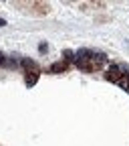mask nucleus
Masks as SVG:
<instances>
[{
    "label": "nucleus",
    "instance_id": "nucleus-1",
    "mask_svg": "<svg viewBox=\"0 0 129 146\" xmlns=\"http://www.w3.org/2000/svg\"><path fill=\"white\" fill-rule=\"evenodd\" d=\"M121 71H123L121 65H111V67L107 69V79L113 81V83H121L123 81V75H125V73H121Z\"/></svg>",
    "mask_w": 129,
    "mask_h": 146
},
{
    "label": "nucleus",
    "instance_id": "nucleus-2",
    "mask_svg": "<svg viewBox=\"0 0 129 146\" xmlns=\"http://www.w3.org/2000/svg\"><path fill=\"white\" fill-rule=\"evenodd\" d=\"M65 69H67V63H65V61H59V63H54V65L48 67L50 73H59V71H65Z\"/></svg>",
    "mask_w": 129,
    "mask_h": 146
},
{
    "label": "nucleus",
    "instance_id": "nucleus-3",
    "mask_svg": "<svg viewBox=\"0 0 129 146\" xmlns=\"http://www.w3.org/2000/svg\"><path fill=\"white\" fill-rule=\"evenodd\" d=\"M22 65H24V67H32V69H34V63H32L30 59H22Z\"/></svg>",
    "mask_w": 129,
    "mask_h": 146
},
{
    "label": "nucleus",
    "instance_id": "nucleus-4",
    "mask_svg": "<svg viewBox=\"0 0 129 146\" xmlns=\"http://www.w3.org/2000/svg\"><path fill=\"white\" fill-rule=\"evenodd\" d=\"M34 81H36V75H28V77H26V83H28V85L34 83Z\"/></svg>",
    "mask_w": 129,
    "mask_h": 146
},
{
    "label": "nucleus",
    "instance_id": "nucleus-5",
    "mask_svg": "<svg viewBox=\"0 0 129 146\" xmlns=\"http://www.w3.org/2000/svg\"><path fill=\"white\" fill-rule=\"evenodd\" d=\"M63 57H65V59H73V51H65Z\"/></svg>",
    "mask_w": 129,
    "mask_h": 146
},
{
    "label": "nucleus",
    "instance_id": "nucleus-6",
    "mask_svg": "<svg viewBox=\"0 0 129 146\" xmlns=\"http://www.w3.org/2000/svg\"><path fill=\"white\" fill-rule=\"evenodd\" d=\"M4 63H6V57H4L2 53H0V65H4Z\"/></svg>",
    "mask_w": 129,
    "mask_h": 146
},
{
    "label": "nucleus",
    "instance_id": "nucleus-7",
    "mask_svg": "<svg viewBox=\"0 0 129 146\" xmlns=\"http://www.w3.org/2000/svg\"><path fill=\"white\" fill-rule=\"evenodd\" d=\"M39 51H41V53H46V45H45V43H43V45H41V47H39Z\"/></svg>",
    "mask_w": 129,
    "mask_h": 146
},
{
    "label": "nucleus",
    "instance_id": "nucleus-8",
    "mask_svg": "<svg viewBox=\"0 0 129 146\" xmlns=\"http://www.w3.org/2000/svg\"><path fill=\"white\" fill-rule=\"evenodd\" d=\"M6 25V21H4V18H0V27H4Z\"/></svg>",
    "mask_w": 129,
    "mask_h": 146
},
{
    "label": "nucleus",
    "instance_id": "nucleus-9",
    "mask_svg": "<svg viewBox=\"0 0 129 146\" xmlns=\"http://www.w3.org/2000/svg\"><path fill=\"white\" fill-rule=\"evenodd\" d=\"M127 91H129V87H127Z\"/></svg>",
    "mask_w": 129,
    "mask_h": 146
}]
</instances>
